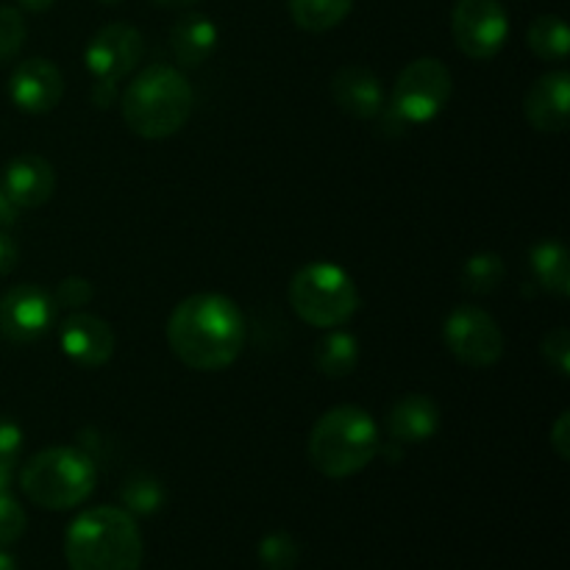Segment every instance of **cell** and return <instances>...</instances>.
I'll use <instances>...</instances> for the list:
<instances>
[{
    "instance_id": "1",
    "label": "cell",
    "mask_w": 570,
    "mask_h": 570,
    "mask_svg": "<svg viewBox=\"0 0 570 570\" xmlns=\"http://www.w3.org/2000/svg\"><path fill=\"white\" fill-rule=\"evenodd\" d=\"M248 337L245 315L228 295L195 293L167 317V345L187 367L226 371L239 360Z\"/></svg>"
},
{
    "instance_id": "2",
    "label": "cell",
    "mask_w": 570,
    "mask_h": 570,
    "mask_svg": "<svg viewBox=\"0 0 570 570\" xmlns=\"http://www.w3.org/2000/svg\"><path fill=\"white\" fill-rule=\"evenodd\" d=\"M142 554V532L122 507H92L65 534L70 570H139Z\"/></svg>"
},
{
    "instance_id": "3",
    "label": "cell",
    "mask_w": 570,
    "mask_h": 570,
    "mask_svg": "<svg viewBox=\"0 0 570 570\" xmlns=\"http://www.w3.org/2000/svg\"><path fill=\"white\" fill-rule=\"evenodd\" d=\"M126 126L142 139H167L187 126L193 115V87L170 65H148L122 92Z\"/></svg>"
},
{
    "instance_id": "4",
    "label": "cell",
    "mask_w": 570,
    "mask_h": 570,
    "mask_svg": "<svg viewBox=\"0 0 570 570\" xmlns=\"http://www.w3.org/2000/svg\"><path fill=\"white\" fill-rule=\"evenodd\" d=\"M379 426L362 406L343 404L323 412L309 434V460L328 479H348L365 471L379 454Z\"/></svg>"
},
{
    "instance_id": "5",
    "label": "cell",
    "mask_w": 570,
    "mask_h": 570,
    "mask_svg": "<svg viewBox=\"0 0 570 570\" xmlns=\"http://www.w3.org/2000/svg\"><path fill=\"white\" fill-rule=\"evenodd\" d=\"M98 462L78 445H53L22 465L20 488L42 510H72L92 495Z\"/></svg>"
},
{
    "instance_id": "6",
    "label": "cell",
    "mask_w": 570,
    "mask_h": 570,
    "mask_svg": "<svg viewBox=\"0 0 570 570\" xmlns=\"http://www.w3.org/2000/svg\"><path fill=\"white\" fill-rule=\"evenodd\" d=\"M289 306L315 328H340L360 309V289L348 271L334 262H309L289 282Z\"/></svg>"
},
{
    "instance_id": "7",
    "label": "cell",
    "mask_w": 570,
    "mask_h": 570,
    "mask_svg": "<svg viewBox=\"0 0 570 570\" xmlns=\"http://www.w3.org/2000/svg\"><path fill=\"white\" fill-rule=\"evenodd\" d=\"M451 92H454V78L449 67L434 56H421L401 70L393 87V100L387 106L406 126H423L449 106Z\"/></svg>"
},
{
    "instance_id": "8",
    "label": "cell",
    "mask_w": 570,
    "mask_h": 570,
    "mask_svg": "<svg viewBox=\"0 0 570 570\" xmlns=\"http://www.w3.org/2000/svg\"><path fill=\"white\" fill-rule=\"evenodd\" d=\"M445 348L468 367H490L504 356V334L499 321L482 306L462 304L443 323Z\"/></svg>"
},
{
    "instance_id": "9",
    "label": "cell",
    "mask_w": 570,
    "mask_h": 570,
    "mask_svg": "<svg viewBox=\"0 0 570 570\" xmlns=\"http://www.w3.org/2000/svg\"><path fill=\"white\" fill-rule=\"evenodd\" d=\"M451 33L468 59L488 61L499 56L510 39V14L501 0H456Z\"/></svg>"
},
{
    "instance_id": "10",
    "label": "cell",
    "mask_w": 570,
    "mask_h": 570,
    "mask_svg": "<svg viewBox=\"0 0 570 570\" xmlns=\"http://www.w3.org/2000/svg\"><path fill=\"white\" fill-rule=\"evenodd\" d=\"M145 53V39L128 22H109L95 37L89 39L83 50L87 70L92 72L95 81H120L128 72L137 70Z\"/></svg>"
},
{
    "instance_id": "11",
    "label": "cell",
    "mask_w": 570,
    "mask_h": 570,
    "mask_svg": "<svg viewBox=\"0 0 570 570\" xmlns=\"http://www.w3.org/2000/svg\"><path fill=\"white\" fill-rule=\"evenodd\" d=\"M56 301L37 284H17L0 301V337L9 343H33L50 332Z\"/></svg>"
},
{
    "instance_id": "12",
    "label": "cell",
    "mask_w": 570,
    "mask_h": 570,
    "mask_svg": "<svg viewBox=\"0 0 570 570\" xmlns=\"http://www.w3.org/2000/svg\"><path fill=\"white\" fill-rule=\"evenodd\" d=\"M65 95V76L45 56L20 61L9 78V98L26 115H48Z\"/></svg>"
},
{
    "instance_id": "13",
    "label": "cell",
    "mask_w": 570,
    "mask_h": 570,
    "mask_svg": "<svg viewBox=\"0 0 570 570\" xmlns=\"http://www.w3.org/2000/svg\"><path fill=\"white\" fill-rule=\"evenodd\" d=\"M59 345L67 360L81 367H100L115 356V332L89 312H72L59 326Z\"/></svg>"
},
{
    "instance_id": "14",
    "label": "cell",
    "mask_w": 570,
    "mask_h": 570,
    "mask_svg": "<svg viewBox=\"0 0 570 570\" xmlns=\"http://www.w3.org/2000/svg\"><path fill=\"white\" fill-rule=\"evenodd\" d=\"M523 115L534 131L562 134L570 117V76L566 70H551L540 76L523 95Z\"/></svg>"
},
{
    "instance_id": "15",
    "label": "cell",
    "mask_w": 570,
    "mask_h": 570,
    "mask_svg": "<svg viewBox=\"0 0 570 570\" xmlns=\"http://www.w3.org/2000/svg\"><path fill=\"white\" fill-rule=\"evenodd\" d=\"M3 193L17 209H39L56 193V170L45 156L22 154L6 165Z\"/></svg>"
},
{
    "instance_id": "16",
    "label": "cell",
    "mask_w": 570,
    "mask_h": 570,
    "mask_svg": "<svg viewBox=\"0 0 570 570\" xmlns=\"http://www.w3.org/2000/svg\"><path fill=\"white\" fill-rule=\"evenodd\" d=\"M332 98L345 115L373 120L384 109L382 78L365 65H343L332 76Z\"/></svg>"
},
{
    "instance_id": "17",
    "label": "cell",
    "mask_w": 570,
    "mask_h": 570,
    "mask_svg": "<svg viewBox=\"0 0 570 570\" xmlns=\"http://www.w3.org/2000/svg\"><path fill=\"white\" fill-rule=\"evenodd\" d=\"M440 429V406L438 401L423 393H410L395 401L387 412V434L390 440L401 445L426 443Z\"/></svg>"
},
{
    "instance_id": "18",
    "label": "cell",
    "mask_w": 570,
    "mask_h": 570,
    "mask_svg": "<svg viewBox=\"0 0 570 570\" xmlns=\"http://www.w3.org/2000/svg\"><path fill=\"white\" fill-rule=\"evenodd\" d=\"M217 26L206 14H184L170 28V50L181 67H200L217 50Z\"/></svg>"
},
{
    "instance_id": "19",
    "label": "cell",
    "mask_w": 570,
    "mask_h": 570,
    "mask_svg": "<svg viewBox=\"0 0 570 570\" xmlns=\"http://www.w3.org/2000/svg\"><path fill=\"white\" fill-rule=\"evenodd\" d=\"M529 267L534 273V282L549 293L568 298L570 295V265L568 248L560 239H540L529 254Z\"/></svg>"
},
{
    "instance_id": "20",
    "label": "cell",
    "mask_w": 570,
    "mask_h": 570,
    "mask_svg": "<svg viewBox=\"0 0 570 570\" xmlns=\"http://www.w3.org/2000/svg\"><path fill=\"white\" fill-rule=\"evenodd\" d=\"M360 365V343L348 332H326L315 345V367L328 379H345Z\"/></svg>"
},
{
    "instance_id": "21",
    "label": "cell",
    "mask_w": 570,
    "mask_h": 570,
    "mask_svg": "<svg viewBox=\"0 0 570 570\" xmlns=\"http://www.w3.org/2000/svg\"><path fill=\"white\" fill-rule=\"evenodd\" d=\"M354 9V0H289V17L306 33L337 28Z\"/></svg>"
},
{
    "instance_id": "22",
    "label": "cell",
    "mask_w": 570,
    "mask_h": 570,
    "mask_svg": "<svg viewBox=\"0 0 570 570\" xmlns=\"http://www.w3.org/2000/svg\"><path fill=\"white\" fill-rule=\"evenodd\" d=\"M527 42L538 59L560 65V61L568 59L570 50V33L566 20H562L560 14H540L538 20H532V26H529Z\"/></svg>"
},
{
    "instance_id": "23",
    "label": "cell",
    "mask_w": 570,
    "mask_h": 570,
    "mask_svg": "<svg viewBox=\"0 0 570 570\" xmlns=\"http://www.w3.org/2000/svg\"><path fill=\"white\" fill-rule=\"evenodd\" d=\"M122 510L128 515H156L165 504V488L148 471H134L120 484Z\"/></svg>"
},
{
    "instance_id": "24",
    "label": "cell",
    "mask_w": 570,
    "mask_h": 570,
    "mask_svg": "<svg viewBox=\"0 0 570 570\" xmlns=\"http://www.w3.org/2000/svg\"><path fill=\"white\" fill-rule=\"evenodd\" d=\"M507 265L493 250H479L462 265V287L473 295H490L504 282Z\"/></svg>"
},
{
    "instance_id": "25",
    "label": "cell",
    "mask_w": 570,
    "mask_h": 570,
    "mask_svg": "<svg viewBox=\"0 0 570 570\" xmlns=\"http://www.w3.org/2000/svg\"><path fill=\"white\" fill-rule=\"evenodd\" d=\"M22 443H26V438H22L20 423L0 415V488H9L11 479H14Z\"/></svg>"
},
{
    "instance_id": "26",
    "label": "cell",
    "mask_w": 570,
    "mask_h": 570,
    "mask_svg": "<svg viewBox=\"0 0 570 570\" xmlns=\"http://www.w3.org/2000/svg\"><path fill=\"white\" fill-rule=\"evenodd\" d=\"M259 560L265 570H293L298 566V543L287 532H271L259 543Z\"/></svg>"
},
{
    "instance_id": "27",
    "label": "cell",
    "mask_w": 570,
    "mask_h": 570,
    "mask_svg": "<svg viewBox=\"0 0 570 570\" xmlns=\"http://www.w3.org/2000/svg\"><path fill=\"white\" fill-rule=\"evenodd\" d=\"M28 37L26 17L14 6H0V67L14 59Z\"/></svg>"
},
{
    "instance_id": "28",
    "label": "cell",
    "mask_w": 570,
    "mask_h": 570,
    "mask_svg": "<svg viewBox=\"0 0 570 570\" xmlns=\"http://www.w3.org/2000/svg\"><path fill=\"white\" fill-rule=\"evenodd\" d=\"M28 527L26 510L20 501L9 493V488H0V549L17 543Z\"/></svg>"
},
{
    "instance_id": "29",
    "label": "cell",
    "mask_w": 570,
    "mask_h": 570,
    "mask_svg": "<svg viewBox=\"0 0 570 570\" xmlns=\"http://www.w3.org/2000/svg\"><path fill=\"white\" fill-rule=\"evenodd\" d=\"M92 298H95V287L92 282L83 276H67L61 278L59 287H56V304H59L61 309L78 312L83 309Z\"/></svg>"
},
{
    "instance_id": "30",
    "label": "cell",
    "mask_w": 570,
    "mask_h": 570,
    "mask_svg": "<svg viewBox=\"0 0 570 570\" xmlns=\"http://www.w3.org/2000/svg\"><path fill=\"white\" fill-rule=\"evenodd\" d=\"M543 356L560 376H570V332L566 326L554 328L543 337Z\"/></svg>"
},
{
    "instance_id": "31",
    "label": "cell",
    "mask_w": 570,
    "mask_h": 570,
    "mask_svg": "<svg viewBox=\"0 0 570 570\" xmlns=\"http://www.w3.org/2000/svg\"><path fill=\"white\" fill-rule=\"evenodd\" d=\"M551 449L557 451V456H560L562 462L570 460V412L566 410L560 417H557V423L551 426Z\"/></svg>"
},
{
    "instance_id": "32",
    "label": "cell",
    "mask_w": 570,
    "mask_h": 570,
    "mask_svg": "<svg viewBox=\"0 0 570 570\" xmlns=\"http://www.w3.org/2000/svg\"><path fill=\"white\" fill-rule=\"evenodd\" d=\"M17 259H20V250H17V243L6 232H0V276L11 273L17 267Z\"/></svg>"
},
{
    "instance_id": "33",
    "label": "cell",
    "mask_w": 570,
    "mask_h": 570,
    "mask_svg": "<svg viewBox=\"0 0 570 570\" xmlns=\"http://www.w3.org/2000/svg\"><path fill=\"white\" fill-rule=\"evenodd\" d=\"M117 100V83L115 81H95L92 83V104L98 109H109Z\"/></svg>"
},
{
    "instance_id": "34",
    "label": "cell",
    "mask_w": 570,
    "mask_h": 570,
    "mask_svg": "<svg viewBox=\"0 0 570 570\" xmlns=\"http://www.w3.org/2000/svg\"><path fill=\"white\" fill-rule=\"evenodd\" d=\"M14 223H17V206L11 204L9 195H6L3 187H0V232L11 228Z\"/></svg>"
},
{
    "instance_id": "35",
    "label": "cell",
    "mask_w": 570,
    "mask_h": 570,
    "mask_svg": "<svg viewBox=\"0 0 570 570\" xmlns=\"http://www.w3.org/2000/svg\"><path fill=\"white\" fill-rule=\"evenodd\" d=\"M17 3L26 11H31V14H42V11H48L56 0H17Z\"/></svg>"
},
{
    "instance_id": "36",
    "label": "cell",
    "mask_w": 570,
    "mask_h": 570,
    "mask_svg": "<svg viewBox=\"0 0 570 570\" xmlns=\"http://www.w3.org/2000/svg\"><path fill=\"white\" fill-rule=\"evenodd\" d=\"M156 6H161V9H189V6L200 3V0H154Z\"/></svg>"
},
{
    "instance_id": "37",
    "label": "cell",
    "mask_w": 570,
    "mask_h": 570,
    "mask_svg": "<svg viewBox=\"0 0 570 570\" xmlns=\"http://www.w3.org/2000/svg\"><path fill=\"white\" fill-rule=\"evenodd\" d=\"M0 570H17L14 560H11V557L6 554V551H0Z\"/></svg>"
},
{
    "instance_id": "38",
    "label": "cell",
    "mask_w": 570,
    "mask_h": 570,
    "mask_svg": "<svg viewBox=\"0 0 570 570\" xmlns=\"http://www.w3.org/2000/svg\"><path fill=\"white\" fill-rule=\"evenodd\" d=\"M98 3H104V6H117V3H122V0H98Z\"/></svg>"
}]
</instances>
